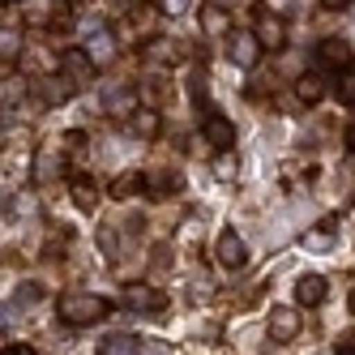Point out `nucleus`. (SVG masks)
Returning <instances> with one entry per match:
<instances>
[{
	"mask_svg": "<svg viewBox=\"0 0 355 355\" xmlns=\"http://www.w3.org/2000/svg\"><path fill=\"white\" fill-rule=\"evenodd\" d=\"M266 329H270V338L283 347V343H295L300 338V329H304V317H300V309H291V304H274L270 309V321H266Z\"/></svg>",
	"mask_w": 355,
	"mask_h": 355,
	"instance_id": "obj_5",
	"label": "nucleus"
},
{
	"mask_svg": "<svg viewBox=\"0 0 355 355\" xmlns=\"http://www.w3.org/2000/svg\"><path fill=\"white\" fill-rule=\"evenodd\" d=\"M214 257H218L223 270H244V266H248V244H244V236L236 232V227H223V232H218Z\"/></svg>",
	"mask_w": 355,
	"mask_h": 355,
	"instance_id": "obj_4",
	"label": "nucleus"
},
{
	"mask_svg": "<svg viewBox=\"0 0 355 355\" xmlns=\"http://www.w3.org/2000/svg\"><path fill=\"white\" fill-rule=\"evenodd\" d=\"M227 35H232V31H227ZM227 56H232V64H240V69H252L261 60V43L252 39V31L248 35H232V39H227Z\"/></svg>",
	"mask_w": 355,
	"mask_h": 355,
	"instance_id": "obj_9",
	"label": "nucleus"
},
{
	"mask_svg": "<svg viewBox=\"0 0 355 355\" xmlns=\"http://www.w3.org/2000/svg\"><path fill=\"white\" fill-rule=\"evenodd\" d=\"M201 26H206V35H227V31H232V13L214 0V5L201 13Z\"/></svg>",
	"mask_w": 355,
	"mask_h": 355,
	"instance_id": "obj_20",
	"label": "nucleus"
},
{
	"mask_svg": "<svg viewBox=\"0 0 355 355\" xmlns=\"http://www.w3.org/2000/svg\"><path fill=\"white\" fill-rule=\"evenodd\" d=\"M39 94H43V103H52V107H60L64 98L73 94V82L64 78L60 69H52V73H39Z\"/></svg>",
	"mask_w": 355,
	"mask_h": 355,
	"instance_id": "obj_11",
	"label": "nucleus"
},
{
	"mask_svg": "<svg viewBox=\"0 0 355 355\" xmlns=\"http://www.w3.org/2000/svg\"><path fill=\"white\" fill-rule=\"evenodd\" d=\"M26 90H31V82L17 78V73H9V78L0 82V103H5V107H17L21 98H26Z\"/></svg>",
	"mask_w": 355,
	"mask_h": 355,
	"instance_id": "obj_19",
	"label": "nucleus"
},
{
	"mask_svg": "<svg viewBox=\"0 0 355 355\" xmlns=\"http://www.w3.org/2000/svg\"><path fill=\"white\" fill-rule=\"evenodd\" d=\"M317 60L325 64V69H351V39H343V35H329V39H321L317 43Z\"/></svg>",
	"mask_w": 355,
	"mask_h": 355,
	"instance_id": "obj_8",
	"label": "nucleus"
},
{
	"mask_svg": "<svg viewBox=\"0 0 355 355\" xmlns=\"http://www.w3.org/2000/svg\"><path fill=\"white\" fill-rule=\"evenodd\" d=\"M56 313H60L64 325H78V329H82V325L103 321V317L112 313V304H107L103 295H94V291H69V295H60Z\"/></svg>",
	"mask_w": 355,
	"mask_h": 355,
	"instance_id": "obj_1",
	"label": "nucleus"
},
{
	"mask_svg": "<svg viewBox=\"0 0 355 355\" xmlns=\"http://www.w3.org/2000/svg\"><path fill=\"white\" fill-rule=\"evenodd\" d=\"M82 52L94 60V69H98V64H107V60L116 56V35H112V31H98V35H90V43L82 47Z\"/></svg>",
	"mask_w": 355,
	"mask_h": 355,
	"instance_id": "obj_17",
	"label": "nucleus"
},
{
	"mask_svg": "<svg viewBox=\"0 0 355 355\" xmlns=\"http://www.w3.org/2000/svg\"><path fill=\"white\" fill-rule=\"evenodd\" d=\"M56 69H60V73H64V78L73 82V90H82V86H86V82L94 78V60H90V56L82 52V47H73V52H64Z\"/></svg>",
	"mask_w": 355,
	"mask_h": 355,
	"instance_id": "obj_7",
	"label": "nucleus"
},
{
	"mask_svg": "<svg viewBox=\"0 0 355 355\" xmlns=\"http://www.w3.org/2000/svg\"><path fill=\"white\" fill-rule=\"evenodd\" d=\"M338 98H343V107L355 103V78H351V69H343V78H338Z\"/></svg>",
	"mask_w": 355,
	"mask_h": 355,
	"instance_id": "obj_25",
	"label": "nucleus"
},
{
	"mask_svg": "<svg viewBox=\"0 0 355 355\" xmlns=\"http://www.w3.org/2000/svg\"><path fill=\"white\" fill-rule=\"evenodd\" d=\"M0 355H35V347L31 343H5V347H0Z\"/></svg>",
	"mask_w": 355,
	"mask_h": 355,
	"instance_id": "obj_27",
	"label": "nucleus"
},
{
	"mask_svg": "<svg viewBox=\"0 0 355 355\" xmlns=\"http://www.w3.org/2000/svg\"><path fill=\"white\" fill-rule=\"evenodd\" d=\"M69 197H73V206H78L82 214H90L98 206V184L90 180V175H73V180H69Z\"/></svg>",
	"mask_w": 355,
	"mask_h": 355,
	"instance_id": "obj_14",
	"label": "nucleus"
},
{
	"mask_svg": "<svg viewBox=\"0 0 355 355\" xmlns=\"http://www.w3.org/2000/svg\"><path fill=\"white\" fill-rule=\"evenodd\" d=\"M133 107H137V94H133V90H116V94L107 98V116H116V120H124Z\"/></svg>",
	"mask_w": 355,
	"mask_h": 355,
	"instance_id": "obj_22",
	"label": "nucleus"
},
{
	"mask_svg": "<svg viewBox=\"0 0 355 355\" xmlns=\"http://www.w3.org/2000/svg\"><path fill=\"white\" fill-rule=\"evenodd\" d=\"M295 98L304 107H317L325 98V78H321V73H300V78H295Z\"/></svg>",
	"mask_w": 355,
	"mask_h": 355,
	"instance_id": "obj_15",
	"label": "nucleus"
},
{
	"mask_svg": "<svg viewBox=\"0 0 355 355\" xmlns=\"http://www.w3.org/2000/svg\"><path fill=\"white\" fill-rule=\"evenodd\" d=\"M21 56V39L17 31H0V60H17Z\"/></svg>",
	"mask_w": 355,
	"mask_h": 355,
	"instance_id": "obj_24",
	"label": "nucleus"
},
{
	"mask_svg": "<svg viewBox=\"0 0 355 355\" xmlns=\"http://www.w3.org/2000/svg\"><path fill=\"white\" fill-rule=\"evenodd\" d=\"M98 351L103 355H133V351H146V343L133 338V334H107L103 343H98Z\"/></svg>",
	"mask_w": 355,
	"mask_h": 355,
	"instance_id": "obj_18",
	"label": "nucleus"
},
{
	"mask_svg": "<svg viewBox=\"0 0 355 355\" xmlns=\"http://www.w3.org/2000/svg\"><path fill=\"white\" fill-rule=\"evenodd\" d=\"M189 5H193V0H163V13H175V17H180V13H189Z\"/></svg>",
	"mask_w": 355,
	"mask_h": 355,
	"instance_id": "obj_28",
	"label": "nucleus"
},
{
	"mask_svg": "<svg viewBox=\"0 0 355 355\" xmlns=\"http://www.w3.org/2000/svg\"><path fill=\"white\" fill-rule=\"evenodd\" d=\"M124 120H129V133H133V137H141V141H155V137H159V129H163V120H159V112H155V107H133Z\"/></svg>",
	"mask_w": 355,
	"mask_h": 355,
	"instance_id": "obj_12",
	"label": "nucleus"
},
{
	"mask_svg": "<svg viewBox=\"0 0 355 355\" xmlns=\"http://www.w3.org/2000/svg\"><path fill=\"white\" fill-rule=\"evenodd\" d=\"M155 17H159V13H155V5H146V0H141V5H137V9L129 13V21H124V26H120L116 35H120V39H129V43H133L137 35H146L150 26H155Z\"/></svg>",
	"mask_w": 355,
	"mask_h": 355,
	"instance_id": "obj_13",
	"label": "nucleus"
},
{
	"mask_svg": "<svg viewBox=\"0 0 355 355\" xmlns=\"http://www.w3.org/2000/svg\"><path fill=\"white\" fill-rule=\"evenodd\" d=\"M252 39L261 43V52H278V47L287 43V21L278 17L274 9H261L257 21H252Z\"/></svg>",
	"mask_w": 355,
	"mask_h": 355,
	"instance_id": "obj_6",
	"label": "nucleus"
},
{
	"mask_svg": "<svg viewBox=\"0 0 355 355\" xmlns=\"http://www.w3.org/2000/svg\"><path fill=\"white\" fill-rule=\"evenodd\" d=\"M266 5H270L274 13H283V9H287V0H266Z\"/></svg>",
	"mask_w": 355,
	"mask_h": 355,
	"instance_id": "obj_30",
	"label": "nucleus"
},
{
	"mask_svg": "<svg viewBox=\"0 0 355 355\" xmlns=\"http://www.w3.org/2000/svg\"><path fill=\"white\" fill-rule=\"evenodd\" d=\"M201 141H206L210 150H218V155H232V146H236V124L227 120L223 112H210L201 116Z\"/></svg>",
	"mask_w": 355,
	"mask_h": 355,
	"instance_id": "obj_2",
	"label": "nucleus"
},
{
	"mask_svg": "<svg viewBox=\"0 0 355 355\" xmlns=\"http://www.w3.org/2000/svg\"><path fill=\"white\" fill-rule=\"evenodd\" d=\"M334 227H338V223L329 218L321 232H309V248H317V252H321V248H329V232H334Z\"/></svg>",
	"mask_w": 355,
	"mask_h": 355,
	"instance_id": "obj_26",
	"label": "nucleus"
},
{
	"mask_svg": "<svg viewBox=\"0 0 355 355\" xmlns=\"http://www.w3.org/2000/svg\"><path fill=\"white\" fill-rule=\"evenodd\" d=\"M321 9H351V0H321Z\"/></svg>",
	"mask_w": 355,
	"mask_h": 355,
	"instance_id": "obj_29",
	"label": "nucleus"
},
{
	"mask_svg": "<svg viewBox=\"0 0 355 355\" xmlns=\"http://www.w3.org/2000/svg\"><path fill=\"white\" fill-rule=\"evenodd\" d=\"M133 193H141V171H129V175H120V180L107 189V197H112V201H124V197H133Z\"/></svg>",
	"mask_w": 355,
	"mask_h": 355,
	"instance_id": "obj_21",
	"label": "nucleus"
},
{
	"mask_svg": "<svg viewBox=\"0 0 355 355\" xmlns=\"http://www.w3.org/2000/svg\"><path fill=\"white\" fill-rule=\"evenodd\" d=\"M180 175H171V171H150V175H141V193H150V197H167V193H180Z\"/></svg>",
	"mask_w": 355,
	"mask_h": 355,
	"instance_id": "obj_16",
	"label": "nucleus"
},
{
	"mask_svg": "<svg viewBox=\"0 0 355 355\" xmlns=\"http://www.w3.org/2000/svg\"><path fill=\"white\" fill-rule=\"evenodd\" d=\"M124 304L141 317H163L167 313V291L150 287V283H133V287H124Z\"/></svg>",
	"mask_w": 355,
	"mask_h": 355,
	"instance_id": "obj_3",
	"label": "nucleus"
},
{
	"mask_svg": "<svg viewBox=\"0 0 355 355\" xmlns=\"http://www.w3.org/2000/svg\"><path fill=\"white\" fill-rule=\"evenodd\" d=\"M325 295H329V283L321 274H300L295 278V304L300 309H317V304H325Z\"/></svg>",
	"mask_w": 355,
	"mask_h": 355,
	"instance_id": "obj_10",
	"label": "nucleus"
},
{
	"mask_svg": "<svg viewBox=\"0 0 355 355\" xmlns=\"http://www.w3.org/2000/svg\"><path fill=\"white\" fill-rule=\"evenodd\" d=\"M56 171H60V155H52V150H43V155L35 159V175H39V180H52Z\"/></svg>",
	"mask_w": 355,
	"mask_h": 355,
	"instance_id": "obj_23",
	"label": "nucleus"
}]
</instances>
